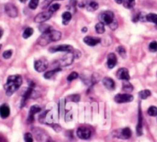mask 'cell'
Returning <instances> with one entry per match:
<instances>
[{
  "instance_id": "cell-1",
  "label": "cell",
  "mask_w": 157,
  "mask_h": 142,
  "mask_svg": "<svg viewBox=\"0 0 157 142\" xmlns=\"http://www.w3.org/2000/svg\"><path fill=\"white\" fill-rule=\"evenodd\" d=\"M22 78L19 74H14L10 75L7 78L6 83L4 85L5 90V93L8 96H11L13 93H15L19 87L22 85Z\"/></svg>"
},
{
  "instance_id": "cell-2",
  "label": "cell",
  "mask_w": 157,
  "mask_h": 142,
  "mask_svg": "<svg viewBox=\"0 0 157 142\" xmlns=\"http://www.w3.org/2000/svg\"><path fill=\"white\" fill-rule=\"evenodd\" d=\"M99 19H100V22L103 23L104 25H107L110 26V24L113 22V20L115 19L114 18V13L111 11H106L99 15Z\"/></svg>"
},
{
  "instance_id": "cell-3",
  "label": "cell",
  "mask_w": 157,
  "mask_h": 142,
  "mask_svg": "<svg viewBox=\"0 0 157 142\" xmlns=\"http://www.w3.org/2000/svg\"><path fill=\"white\" fill-rule=\"evenodd\" d=\"M33 131L35 136L39 142H55L51 139V137L48 135L44 130L36 128Z\"/></svg>"
},
{
  "instance_id": "cell-4",
  "label": "cell",
  "mask_w": 157,
  "mask_h": 142,
  "mask_svg": "<svg viewBox=\"0 0 157 142\" xmlns=\"http://www.w3.org/2000/svg\"><path fill=\"white\" fill-rule=\"evenodd\" d=\"M114 135L120 139L126 140L131 137L132 136V131L129 128H124L123 129H119L114 131Z\"/></svg>"
},
{
  "instance_id": "cell-5",
  "label": "cell",
  "mask_w": 157,
  "mask_h": 142,
  "mask_svg": "<svg viewBox=\"0 0 157 142\" xmlns=\"http://www.w3.org/2000/svg\"><path fill=\"white\" fill-rule=\"evenodd\" d=\"M133 96L129 94H117L114 98V101L116 103H128L133 101Z\"/></svg>"
},
{
  "instance_id": "cell-6",
  "label": "cell",
  "mask_w": 157,
  "mask_h": 142,
  "mask_svg": "<svg viewBox=\"0 0 157 142\" xmlns=\"http://www.w3.org/2000/svg\"><path fill=\"white\" fill-rule=\"evenodd\" d=\"M34 68L38 72H42L45 71L48 68V62L46 58H42L40 59H38L34 63Z\"/></svg>"
},
{
  "instance_id": "cell-7",
  "label": "cell",
  "mask_w": 157,
  "mask_h": 142,
  "mask_svg": "<svg viewBox=\"0 0 157 142\" xmlns=\"http://www.w3.org/2000/svg\"><path fill=\"white\" fill-rule=\"evenodd\" d=\"M74 58H75V55L74 54H73V52H67L66 53V55H63V58L59 60L60 65L62 66L70 65L73 62Z\"/></svg>"
},
{
  "instance_id": "cell-8",
  "label": "cell",
  "mask_w": 157,
  "mask_h": 142,
  "mask_svg": "<svg viewBox=\"0 0 157 142\" xmlns=\"http://www.w3.org/2000/svg\"><path fill=\"white\" fill-rule=\"evenodd\" d=\"M52 12H49V10L47 12H40V13L36 15L35 19H34V21L37 23H43L46 21H48L51 17H52Z\"/></svg>"
},
{
  "instance_id": "cell-9",
  "label": "cell",
  "mask_w": 157,
  "mask_h": 142,
  "mask_svg": "<svg viewBox=\"0 0 157 142\" xmlns=\"http://www.w3.org/2000/svg\"><path fill=\"white\" fill-rule=\"evenodd\" d=\"M77 136L80 137V139H83V140H87L91 136V131L86 127H80L77 129Z\"/></svg>"
},
{
  "instance_id": "cell-10",
  "label": "cell",
  "mask_w": 157,
  "mask_h": 142,
  "mask_svg": "<svg viewBox=\"0 0 157 142\" xmlns=\"http://www.w3.org/2000/svg\"><path fill=\"white\" fill-rule=\"evenodd\" d=\"M5 12L8 16L11 18H15L18 15V9L12 3H7L5 5Z\"/></svg>"
},
{
  "instance_id": "cell-11",
  "label": "cell",
  "mask_w": 157,
  "mask_h": 142,
  "mask_svg": "<svg viewBox=\"0 0 157 142\" xmlns=\"http://www.w3.org/2000/svg\"><path fill=\"white\" fill-rule=\"evenodd\" d=\"M73 51V48L69 45H59V46L51 47L49 49L50 52H72Z\"/></svg>"
},
{
  "instance_id": "cell-12",
  "label": "cell",
  "mask_w": 157,
  "mask_h": 142,
  "mask_svg": "<svg viewBox=\"0 0 157 142\" xmlns=\"http://www.w3.org/2000/svg\"><path fill=\"white\" fill-rule=\"evenodd\" d=\"M41 111H42V108L39 105H32L30 108V110H29V116H28L27 119L28 123H32L34 121V115L40 112Z\"/></svg>"
},
{
  "instance_id": "cell-13",
  "label": "cell",
  "mask_w": 157,
  "mask_h": 142,
  "mask_svg": "<svg viewBox=\"0 0 157 142\" xmlns=\"http://www.w3.org/2000/svg\"><path fill=\"white\" fill-rule=\"evenodd\" d=\"M116 77L118 79L123 80V81H129L130 79L129 73L127 68H121L117 71Z\"/></svg>"
},
{
  "instance_id": "cell-14",
  "label": "cell",
  "mask_w": 157,
  "mask_h": 142,
  "mask_svg": "<svg viewBox=\"0 0 157 142\" xmlns=\"http://www.w3.org/2000/svg\"><path fill=\"white\" fill-rule=\"evenodd\" d=\"M39 121L41 123L51 125L53 121H52V115L50 113V111H46L42 115H40V116H39Z\"/></svg>"
},
{
  "instance_id": "cell-15",
  "label": "cell",
  "mask_w": 157,
  "mask_h": 142,
  "mask_svg": "<svg viewBox=\"0 0 157 142\" xmlns=\"http://www.w3.org/2000/svg\"><path fill=\"white\" fill-rule=\"evenodd\" d=\"M83 42L89 46H95L101 42L100 38L93 37V36H86L83 39Z\"/></svg>"
},
{
  "instance_id": "cell-16",
  "label": "cell",
  "mask_w": 157,
  "mask_h": 142,
  "mask_svg": "<svg viewBox=\"0 0 157 142\" xmlns=\"http://www.w3.org/2000/svg\"><path fill=\"white\" fill-rule=\"evenodd\" d=\"M117 58L114 53H110L107 56V65L110 68H113L116 65Z\"/></svg>"
},
{
  "instance_id": "cell-17",
  "label": "cell",
  "mask_w": 157,
  "mask_h": 142,
  "mask_svg": "<svg viewBox=\"0 0 157 142\" xmlns=\"http://www.w3.org/2000/svg\"><path fill=\"white\" fill-rule=\"evenodd\" d=\"M103 84L107 89L110 90V91L114 90V88H115L116 87L114 81H113L111 78H109V77H105V78H103Z\"/></svg>"
},
{
  "instance_id": "cell-18",
  "label": "cell",
  "mask_w": 157,
  "mask_h": 142,
  "mask_svg": "<svg viewBox=\"0 0 157 142\" xmlns=\"http://www.w3.org/2000/svg\"><path fill=\"white\" fill-rule=\"evenodd\" d=\"M10 115V108L6 104H3L0 106V116L2 118H6Z\"/></svg>"
},
{
  "instance_id": "cell-19",
  "label": "cell",
  "mask_w": 157,
  "mask_h": 142,
  "mask_svg": "<svg viewBox=\"0 0 157 142\" xmlns=\"http://www.w3.org/2000/svg\"><path fill=\"white\" fill-rule=\"evenodd\" d=\"M136 134L138 136H141L142 134V115L140 108L139 110V118L136 127Z\"/></svg>"
},
{
  "instance_id": "cell-20",
  "label": "cell",
  "mask_w": 157,
  "mask_h": 142,
  "mask_svg": "<svg viewBox=\"0 0 157 142\" xmlns=\"http://www.w3.org/2000/svg\"><path fill=\"white\" fill-rule=\"evenodd\" d=\"M48 33H49V37H50L51 42H52H52H57V41H59V39H61V37H62V33H61L60 32H59V31L51 29L50 31L48 32Z\"/></svg>"
},
{
  "instance_id": "cell-21",
  "label": "cell",
  "mask_w": 157,
  "mask_h": 142,
  "mask_svg": "<svg viewBox=\"0 0 157 142\" xmlns=\"http://www.w3.org/2000/svg\"><path fill=\"white\" fill-rule=\"evenodd\" d=\"M123 90L125 92L129 93V92H132L133 91V86L131 83L129 82V81H124L123 82Z\"/></svg>"
},
{
  "instance_id": "cell-22",
  "label": "cell",
  "mask_w": 157,
  "mask_h": 142,
  "mask_svg": "<svg viewBox=\"0 0 157 142\" xmlns=\"http://www.w3.org/2000/svg\"><path fill=\"white\" fill-rule=\"evenodd\" d=\"M86 9L89 11V12H94V11L97 10L99 8V4L96 2H94V1H92V2H89L86 5Z\"/></svg>"
},
{
  "instance_id": "cell-23",
  "label": "cell",
  "mask_w": 157,
  "mask_h": 142,
  "mask_svg": "<svg viewBox=\"0 0 157 142\" xmlns=\"http://www.w3.org/2000/svg\"><path fill=\"white\" fill-rule=\"evenodd\" d=\"M62 18H63V24L66 26L69 24V22H70L72 19V13L69 12H63V15H62Z\"/></svg>"
},
{
  "instance_id": "cell-24",
  "label": "cell",
  "mask_w": 157,
  "mask_h": 142,
  "mask_svg": "<svg viewBox=\"0 0 157 142\" xmlns=\"http://www.w3.org/2000/svg\"><path fill=\"white\" fill-rule=\"evenodd\" d=\"M65 103L66 100L61 99L59 102V117H63L65 115Z\"/></svg>"
},
{
  "instance_id": "cell-25",
  "label": "cell",
  "mask_w": 157,
  "mask_h": 142,
  "mask_svg": "<svg viewBox=\"0 0 157 142\" xmlns=\"http://www.w3.org/2000/svg\"><path fill=\"white\" fill-rule=\"evenodd\" d=\"M60 71V68H56V69H52L51 70V71H47V72H46L44 74V78H46V79H50V78H52V77L54 76L56 73L59 72V71Z\"/></svg>"
},
{
  "instance_id": "cell-26",
  "label": "cell",
  "mask_w": 157,
  "mask_h": 142,
  "mask_svg": "<svg viewBox=\"0 0 157 142\" xmlns=\"http://www.w3.org/2000/svg\"><path fill=\"white\" fill-rule=\"evenodd\" d=\"M66 102H79L80 101V95L75 94V95H70L66 97Z\"/></svg>"
},
{
  "instance_id": "cell-27",
  "label": "cell",
  "mask_w": 157,
  "mask_h": 142,
  "mask_svg": "<svg viewBox=\"0 0 157 142\" xmlns=\"http://www.w3.org/2000/svg\"><path fill=\"white\" fill-rule=\"evenodd\" d=\"M151 95V91L149 90H142V91L139 92V96L141 99H146Z\"/></svg>"
},
{
  "instance_id": "cell-28",
  "label": "cell",
  "mask_w": 157,
  "mask_h": 142,
  "mask_svg": "<svg viewBox=\"0 0 157 142\" xmlns=\"http://www.w3.org/2000/svg\"><path fill=\"white\" fill-rule=\"evenodd\" d=\"M146 21L157 25V15L154 13L148 14V15H146Z\"/></svg>"
},
{
  "instance_id": "cell-29",
  "label": "cell",
  "mask_w": 157,
  "mask_h": 142,
  "mask_svg": "<svg viewBox=\"0 0 157 142\" xmlns=\"http://www.w3.org/2000/svg\"><path fill=\"white\" fill-rule=\"evenodd\" d=\"M95 29H96V31L97 33L99 34H103L105 32V25L102 22H99L97 23L96 26H95Z\"/></svg>"
},
{
  "instance_id": "cell-30",
  "label": "cell",
  "mask_w": 157,
  "mask_h": 142,
  "mask_svg": "<svg viewBox=\"0 0 157 142\" xmlns=\"http://www.w3.org/2000/svg\"><path fill=\"white\" fill-rule=\"evenodd\" d=\"M33 32H34V30H33V29H32V28H30V27L26 28V29L24 30L23 34H22V37L25 39H28V38H29L32 34H33Z\"/></svg>"
},
{
  "instance_id": "cell-31",
  "label": "cell",
  "mask_w": 157,
  "mask_h": 142,
  "mask_svg": "<svg viewBox=\"0 0 157 142\" xmlns=\"http://www.w3.org/2000/svg\"><path fill=\"white\" fill-rule=\"evenodd\" d=\"M123 4L125 8L130 9L133 8L134 5H135V0H123Z\"/></svg>"
},
{
  "instance_id": "cell-32",
  "label": "cell",
  "mask_w": 157,
  "mask_h": 142,
  "mask_svg": "<svg viewBox=\"0 0 157 142\" xmlns=\"http://www.w3.org/2000/svg\"><path fill=\"white\" fill-rule=\"evenodd\" d=\"M147 113L149 116L152 117H155L157 116V108L155 106H151L149 107L148 111H147Z\"/></svg>"
},
{
  "instance_id": "cell-33",
  "label": "cell",
  "mask_w": 157,
  "mask_h": 142,
  "mask_svg": "<svg viewBox=\"0 0 157 142\" xmlns=\"http://www.w3.org/2000/svg\"><path fill=\"white\" fill-rule=\"evenodd\" d=\"M39 29L42 33H46V32L50 31L51 29H52V28H51V26H49V25H46V24H42V25L39 27Z\"/></svg>"
},
{
  "instance_id": "cell-34",
  "label": "cell",
  "mask_w": 157,
  "mask_h": 142,
  "mask_svg": "<svg viewBox=\"0 0 157 142\" xmlns=\"http://www.w3.org/2000/svg\"><path fill=\"white\" fill-rule=\"evenodd\" d=\"M39 0H30V2H29V9H36L37 8L38 5H39Z\"/></svg>"
},
{
  "instance_id": "cell-35",
  "label": "cell",
  "mask_w": 157,
  "mask_h": 142,
  "mask_svg": "<svg viewBox=\"0 0 157 142\" xmlns=\"http://www.w3.org/2000/svg\"><path fill=\"white\" fill-rule=\"evenodd\" d=\"M117 52L120 55V56H122L123 58L126 57V51L125 48L123 46H119L118 49H117Z\"/></svg>"
},
{
  "instance_id": "cell-36",
  "label": "cell",
  "mask_w": 157,
  "mask_h": 142,
  "mask_svg": "<svg viewBox=\"0 0 157 142\" xmlns=\"http://www.w3.org/2000/svg\"><path fill=\"white\" fill-rule=\"evenodd\" d=\"M78 77H79V74L77 72H76V71H73V72L70 73L69 74V76L67 77V80L68 81H73V80L76 79Z\"/></svg>"
},
{
  "instance_id": "cell-37",
  "label": "cell",
  "mask_w": 157,
  "mask_h": 142,
  "mask_svg": "<svg viewBox=\"0 0 157 142\" xmlns=\"http://www.w3.org/2000/svg\"><path fill=\"white\" fill-rule=\"evenodd\" d=\"M59 8H60V5H59V3H55L49 7V11L50 12H52V13H53V12H56V11L59 10Z\"/></svg>"
},
{
  "instance_id": "cell-38",
  "label": "cell",
  "mask_w": 157,
  "mask_h": 142,
  "mask_svg": "<svg viewBox=\"0 0 157 142\" xmlns=\"http://www.w3.org/2000/svg\"><path fill=\"white\" fill-rule=\"evenodd\" d=\"M149 51L152 52H157V43L155 41H153L149 44Z\"/></svg>"
},
{
  "instance_id": "cell-39",
  "label": "cell",
  "mask_w": 157,
  "mask_h": 142,
  "mask_svg": "<svg viewBox=\"0 0 157 142\" xmlns=\"http://www.w3.org/2000/svg\"><path fill=\"white\" fill-rule=\"evenodd\" d=\"M24 139L25 142H33V137L31 133H25L24 134Z\"/></svg>"
},
{
  "instance_id": "cell-40",
  "label": "cell",
  "mask_w": 157,
  "mask_h": 142,
  "mask_svg": "<svg viewBox=\"0 0 157 142\" xmlns=\"http://www.w3.org/2000/svg\"><path fill=\"white\" fill-rule=\"evenodd\" d=\"M53 1H54V0H44L43 2L42 3V5H41V6H42V9H47L48 7L50 5V4L52 3Z\"/></svg>"
},
{
  "instance_id": "cell-41",
  "label": "cell",
  "mask_w": 157,
  "mask_h": 142,
  "mask_svg": "<svg viewBox=\"0 0 157 142\" xmlns=\"http://www.w3.org/2000/svg\"><path fill=\"white\" fill-rule=\"evenodd\" d=\"M12 55V50H6L3 52L2 54V56H3L4 58L5 59H8V58H10L11 56Z\"/></svg>"
},
{
  "instance_id": "cell-42",
  "label": "cell",
  "mask_w": 157,
  "mask_h": 142,
  "mask_svg": "<svg viewBox=\"0 0 157 142\" xmlns=\"http://www.w3.org/2000/svg\"><path fill=\"white\" fill-rule=\"evenodd\" d=\"M65 116H66V121H69L73 119V114L69 111H66V112H65Z\"/></svg>"
},
{
  "instance_id": "cell-43",
  "label": "cell",
  "mask_w": 157,
  "mask_h": 142,
  "mask_svg": "<svg viewBox=\"0 0 157 142\" xmlns=\"http://www.w3.org/2000/svg\"><path fill=\"white\" fill-rule=\"evenodd\" d=\"M109 26H110L112 30H116L117 29V27H118V22H117V21L116 19H114L113 22Z\"/></svg>"
},
{
  "instance_id": "cell-44",
  "label": "cell",
  "mask_w": 157,
  "mask_h": 142,
  "mask_svg": "<svg viewBox=\"0 0 157 142\" xmlns=\"http://www.w3.org/2000/svg\"><path fill=\"white\" fill-rule=\"evenodd\" d=\"M77 4H78L77 0H70V2H69V5H70V7H71L72 10L76 8V6Z\"/></svg>"
},
{
  "instance_id": "cell-45",
  "label": "cell",
  "mask_w": 157,
  "mask_h": 142,
  "mask_svg": "<svg viewBox=\"0 0 157 142\" xmlns=\"http://www.w3.org/2000/svg\"><path fill=\"white\" fill-rule=\"evenodd\" d=\"M52 128H53V129H54L56 132H59L61 130H62V128H61V126H59V125H56V124L52 125Z\"/></svg>"
},
{
  "instance_id": "cell-46",
  "label": "cell",
  "mask_w": 157,
  "mask_h": 142,
  "mask_svg": "<svg viewBox=\"0 0 157 142\" xmlns=\"http://www.w3.org/2000/svg\"><path fill=\"white\" fill-rule=\"evenodd\" d=\"M115 2H116L117 4H122L123 2V0H115Z\"/></svg>"
},
{
  "instance_id": "cell-47",
  "label": "cell",
  "mask_w": 157,
  "mask_h": 142,
  "mask_svg": "<svg viewBox=\"0 0 157 142\" xmlns=\"http://www.w3.org/2000/svg\"><path fill=\"white\" fill-rule=\"evenodd\" d=\"M87 30H88V29H87V28H86V27H83V29H82V32H83V33H84V32H87Z\"/></svg>"
},
{
  "instance_id": "cell-48",
  "label": "cell",
  "mask_w": 157,
  "mask_h": 142,
  "mask_svg": "<svg viewBox=\"0 0 157 142\" xmlns=\"http://www.w3.org/2000/svg\"><path fill=\"white\" fill-rule=\"evenodd\" d=\"M2 35H3V30H2V29L0 28V39L2 38Z\"/></svg>"
},
{
  "instance_id": "cell-49",
  "label": "cell",
  "mask_w": 157,
  "mask_h": 142,
  "mask_svg": "<svg viewBox=\"0 0 157 142\" xmlns=\"http://www.w3.org/2000/svg\"><path fill=\"white\" fill-rule=\"evenodd\" d=\"M19 1H20L21 2H22V3H25V2H26V1H28V0H19Z\"/></svg>"
},
{
  "instance_id": "cell-50",
  "label": "cell",
  "mask_w": 157,
  "mask_h": 142,
  "mask_svg": "<svg viewBox=\"0 0 157 142\" xmlns=\"http://www.w3.org/2000/svg\"><path fill=\"white\" fill-rule=\"evenodd\" d=\"M1 48H2V45H0V49H1Z\"/></svg>"
}]
</instances>
